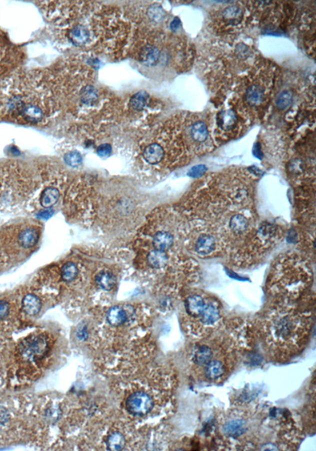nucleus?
<instances>
[{
    "instance_id": "obj_1",
    "label": "nucleus",
    "mask_w": 316,
    "mask_h": 451,
    "mask_svg": "<svg viewBox=\"0 0 316 451\" xmlns=\"http://www.w3.org/2000/svg\"><path fill=\"white\" fill-rule=\"evenodd\" d=\"M298 320L295 317L284 316L275 321L274 325L271 326V334L275 340L282 342H292L295 338L300 337L304 333V327H298Z\"/></svg>"
},
{
    "instance_id": "obj_2",
    "label": "nucleus",
    "mask_w": 316,
    "mask_h": 451,
    "mask_svg": "<svg viewBox=\"0 0 316 451\" xmlns=\"http://www.w3.org/2000/svg\"><path fill=\"white\" fill-rule=\"evenodd\" d=\"M154 407V400L148 393L138 391L128 396L126 408L129 413L136 416L147 415Z\"/></svg>"
},
{
    "instance_id": "obj_3",
    "label": "nucleus",
    "mask_w": 316,
    "mask_h": 451,
    "mask_svg": "<svg viewBox=\"0 0 316 451\" xmlns=\"http://www.w3.org/2000/svg\"><path fill=\"white\" fill-rule=\"evenodd\" d=\"M48 347L47 338L42 335L35 336L30 340H26L19 345V353L26 360L43 356Z\"/></svg>"
},
{
    "instance_id": "obj_4",
    "label": "nucleus",
    "mask_w": 316,
    "mask_h": 451,
    "mask_svg": "<svg viewBox=\"0 0 316 451\" xmlns=\"http://www.w3.org/2000/svg\"><path fill=\"white\" fill-rule=\"evenodd\" d=\"M160 50L155 46L147 45L142 49L140 53V61L142 65L152 67L158 64L160 59Z\"/></svg>"
},
{
    "instance_id": "obj_5",
    "label": "nucleus",
    "mask_w": 316,
    "mask_h": 451,
    "mask_svg": "<svg viewBox=\"0 0 316 451\" xmlns=\"http://www.w3.org/2000/svg\"><path fill=\"white\" fill-rule=\"evenodd\" d=\"M164 151L160 144H152L147 146L143 152V157L150 164H158L163 159Z\"/></svg>"
},
{
    "instance_id": "obj_6",
    "label": "nucleus",
    "mask_w": 316,
    "mask_h": 451,
    "mask_svg": "<svg viewBox=\"0 0 316 451\" xmlns=\"http://www.w3.org/2000/svg\"><path fill=\"white\" fill-rule=\"evenodd\" d=\"M106 317L108 322L110 323V325L118 327L126 322L128 315L126 310L120 306H113L108 311Z\"/></svg>"
},
{
    "instance_id": "obj_7",
    "label": "nucleus",
    "mask_w": 316,
    "mask_h": 451,
    "mask_svg": "<svg viewBox=\"0 0 316 451\" xmlns=\"http://www.w3.org/2000/svg\"><path fill=\"white\" fill-rule=\"evenodd\" d=\"M39 234L35 229L28 228L23 230L18 236V242L24 249H30L38 243Z\"/></svg>"
},
{
    "instance_id": "obj_8",
    "label": "nucleus",
    "mask_w": 316,
    "mask_h": 451,
    "mask_svg": "<svg viewBox=\"0 0 316 451\" xmlns=\"http://www.w3.org/2000/svg\"><path fill=\"white\" fill-rule=\"evenodd\" d=\"M206 304L200 295H192L186 299L185 303L186 312L193 317H200Z\"/></svg>"
},
{
    "instance_id": "obj_9",
    "label": "nucleus",
    "mask_w": 316,
    "mask_h": 451,
    "mask_svg": "<svg viewBox=\"0 0 316 451\" xmlns=\"http://www.w3.org/2000/svg\"><path fill=\"white\" fill-rule=\"evenodd\" d=\"M22 310L28 315H36L42 310L40 299L32 294L26 295L22 300Z\"/></svg>"
},
{
    "instance_id": "obj_10",
    "label": "nucleus",
    "mask_w": 316,
    "mask_h": 451,
    "mask_svg": "<svg viewBox=\"0 0 316 451\" xmlns=\"http://www.w3.org/2000/svg\"><path fill=\"white\" fill-rule=\"evenodd\" d=\"M20 115L23 119L31 122V123H38L43 119L44 114L42 109L36 105L26 104L22 110Z\"/></svg>"
},
{
    "instance_id": "obj_11",
    "label": "nucleus",
    "mask_w": 316,
    "mask_h": 451,
    "mask_svg": "<svg viewBox=\"0 0 316 451\" xmlns=\"http://www.w3.org/2000/svg\"><path fill=\"white\" fill-rule=\"evenodd\" d=\"M216 242L213 237L209 234H202L198 238L196 244V249L198 253L201 255H208L214 250Z\"/></svg>"
},
{
    "instance_id": "obj_12",
    "label": "nucleus",
    "mask_w": 316,
    "mask_h": 451,
    "mask_svg": "<svg viewBox=\"0 0 316 451\" xmlns=\"http://www.w3.org/2000/svg\"><path fill=\"white\" fill-rule=\"evenodd\" d=\"M174 236L170 233L160 231L155 234L152 239V245L155 249L164 251L170 249L174 244Z\"/></svg>"
},
{
    "instance_id": "obj_13",
    "label": "nucleus",
    "mask_w": 316,
    "mask_h": 451,
    "mask_svg": "<svg viewBox=\"0 0 316 451\" xmlns=\"http://www.w3.org/2000/svg\"><path fill=\"white\" fill-rule=\"evenodd\" d=\"M60 197V191L56 188H46L42 192L40 201V204L44 208H50L52 206L56 204Z\"/></svg>"
},
{
    "instance_id": "obj_14",
    "label": "nucleus",
    "mask_w": 316,
    "mask_h": 451,
    "mask_svg": "<svg viewBox=\"0 0 316 451\" xmlns=\"http://www.w3.org/2000/svg\"><path fill=\"white\" fill-rule=\"evenodd\" d=\"M200 317H201L202 322L204 323V325H214L220 318V311L218 308L213 304L206 305V307L204 308V311L202 312Z\"/></svg>"
},
{
    "instance_id": "obj_15",
    "label": "nucleus",
    "mask_w": 316,
    "mask_h": 451,
    "mask_svg": "<svg viewBox=\"0 0 316 451\" xmlns=\"http://www.w3.org/2000/svg\"><path fill=\"white\" fill-rule=\"evenodd\" d=\"M168 257L166 252L160 250H152L147 256V262L154 268H164L167 264Z\"/></svg>"
},
{
    "instance_id": "obj_16",
    "label": "nucleus",
    "mask_w": 316,
    "mask_h": 451,
    "mask_svg": "<svg viewBox=\"0 0 316 451\" xmlns=\"http://www.w3.org/2000/svg\"><path fill=\"white\" fill-rule=\"evenodd\" d=\"M96 283L104 291H111L116 284V278L112 272L103 271L96 276Z\"/></svg>"
},
{
    "instance_id": "obj_17",
    "label": "nucleus",
    "mask_w": 316,
    "mask_h": 451,
    "mask_svg": "<svg viewBox=\"0 0 316 451\" xmlns=\"http://www.w3.org/2000/svg\"><path fill=\"white\" fill-rule=\"evenodd\" d=\"M224 431L226 434L234 437V438L240 437L241 434H244L246 431L245 423L240 419L230 421L224 425Z\"/></svg>"
},
{
    "instance_id": "obj_18",
    "label": "nucleus",
    "mask_w": 316,
    "mask_h": 451,
    "mask_svg": "<svg viewBox=\"0 0 316 451\" xmlns=\"http://www.w3.org/2000/svg\"><path fill=\"white\" fill-rule=\"evenodd\" d=\"M90 34L86 28L83 26H77L70 31V41L76 46L85 45L88 42Z\"/></svg>"
},
{
    "instance_id": "obj_19",
    "label": "nucleus",
    "mask_w": 316,
    "mask_h": 451,
    "mask_svg": "<svg viewBox=\"0 0 316 451\" xmlns=\"http://www.w3.org/2000/svg\"><path fill=\"white\" fill-rule=\"evenodd\" d=\"M224 373V366L220 361L211 360L206 365L205 375L209 379H216L222 377Z\"/></svg>"
},
{
    "instance_id": "obj_20",
    "label": "nucleus",
    "mask_w": 316,
    "mask_h": 451,
    "mask_svg": "<svg viewBox=\"0 0 316 451\" xmlns=\"http://www.w3.org/2000/svg\"><path fill=\"white\" fill-rule=\"evenodd\" d=\"M237 118L235 113L232 110H227V111L222 112L218 118V122L219 126L222 129L226 131L231 130L234 129L236 123Z\"/></svg>"
},
{
    "instance_id": "obj_21",
    "label": "nucleus",
    "mask_w": 316,
    "mask_h": 451,
    "mask_svg": "<svg viewBox=\"0 0 316 451\" xmlns=\"http://www.w3.org/2000/svg\"><path fill=\"white\" fill-rule=\"evenodd\" d=\"M190 136L194 141L198 143L206 141L209 136V132L206 125L202 121H198L194 123L190 129Z\"/></svg>"
},
{
    "instance_id": "obj_22",
    "label": "nucleus",
    "mask_w": 316,
    "mask_h": 451,
    "mask_svg": "<svg viewBox=\"0 0 316 451\" xmlns=\"http://www.w3.org/2000/svg\"><path fill=\"white\" fill-rule=\"evenodd\" d=\"M264 90L258 86H252L246 91V102L250 106H258L264 100Z\"/></svg>"
},
{
    "instance_id": "obj_23",
    "label": "nucleus",
    "mask_w": 316,
    "mask_h": 451,
    "mask_svg": "<svg viewBox=\"0 0 316 451\" xmlns=\"http://www.w3.org/2000/svg\"><path fill=\"white\" fill-rule=\"evenodd\" d=\"M213 358V351L210 347L206 345H202L198 347L194 354V362L196 364L204 366L210 362Z\"/></svg>"
},
{
    "instance_id": "obj_24",
    "label": "nucleus",
    "mask_w": 316,
    "mask_h": 451,
    "mask_svg": "<svg viewBox=\"0 0 316 451\" xmlns=\"http://www.w3.org/2000/svg\"><path fill=\"white\" fill-rule=\"evenodd\" d=\"M106 445H107L108 450H121L124 448L125 445H126L124 436L120 432L112 433L107 438Z\"/></svg>"
},
{
    "instance_id": "obj_25",
    "label": "nucleus",
    "mask_w": 316,
    "mask_h": 451,
    "mask_svg": "<svg viewBox=\"0 0 316 451\" xmlns=\"http://www.w3.org/2000/svg\"><path fill=\"white\" fill-rule=\"evenodd\" d=\"M149 95L146 91H140L132 96L130 101V107L136 111H141L146 106Z\"/></svg>"
},
{
    "instance_id": "obj_26",
    "label": "nucleus",
    "mask_w": 316,
    "mask_h": 451,
    "mask_svg": "<svg viewBox=\"0 0 316 451\" xmlns=\"http://www.w3.org/2000/svg\"><path fill=\"white\" fill-rule=\"evenodd\" d=\"M78 274V268L76 264L72 262L66 263L61 268V277L65 282H72L76 279Z\"/></svg>"
},
{
    "instance_id": "obj_27",
    "label": "nucleus",
    "mask_w": 316,
    "mask_h": 451,
    "mask_svg": "<svg viewBox=\"0 0 316 451\" xmlns=\"http://www.w3.org/2000/svg\"><path fill=\"white\" fill-rule=\"evenodd\" d=\"M230 226L234 232H244L248 227V222L243 215H236L230 219Z\"/></svg>"
},
{
    "instance_id": "obj_28",
    "label": "nucleus",
    "mask_w": 316,
    "mask_h": 451,
    "mask_svg": "<svg viewBox=\"0 0 316 451\" xmlns=\"http://www.w3.org/2000/svg\"><path fill=\"white\" fill-rule=\"evenodd\" d=\"M98 99V91L92 86H87L82 90L81 100L84 104H94Z\"/></svg>"
},
{
    "instance_id": "obj_29",
    "label": "nucleus",
    "mask_w": 316,
    "mask_h": 451,
    "mask_svg": "<svg viewBox=\"0 0 316 451\" xmlns=\"http://www.w3.org/2000/svg\"><path fill=\"white\" fill-rule=\"evenodd\" d=\"M292 102V93L290 91H284V92L280 93L276 99V107L278 108L279 110H284L291 106Z\"/></svg>"
},
{
    "instance_id": "obj_30",
    "label": "nucleus",
    "mask_w": 316,
    "mask_h": 451,
    "mask_svg": "<svg viewBox=\"0 0 316 451\" xmlns=\"http://www.w3.org/2000/svg\"><path fill=\"white\" fill-rule=\"evenodd\" d=\"M64 160L66 162V164L72 167H78L82 163V158L81 155L76 151H70L66 154L64 156Z\"/></svg>"
},
{
    "instance_id": "obj_31",
    "label": "nucleus",
    "mask_w": 316,
    "mask_h": 451,
    "mask_svg": "<svg viewBox=\"0 0 316 451\" xmlns=\"http://www.w3.org/2000/svg\"><path fill=\"white\" fill-rule=\"evenodd\" d=\"M166 16L164 9L159 5H154L149 10V16L155 21H160Z\"/></svg>"
},
{
    "instance_id": "obj_32",
    "label": "nucleus",
    "mask_w": 316,
    "mask_h": 451,
    "mask_svg": "<svg viewBox=\"0 0 316 451\" xmlns=\"http://www.w3.org/2000/svg\"><path fill=\"white\" fill-rule=\"evenodd\" d=\"M10 311V303L5 300H0V321L8 318Z\"/></svg>"
},
{
    "instance_id": "obj_33",
    "label": "nucleus",
    "mask_w": 316,
    "mask_h": 451,
    "mask_svg": "<svg viewBox=\"0 0 316 451\" xmlns=\"http://www.w3.org/2000/svg\"><path fill=\"white\" fill-rule=\"evenodd\" d=\"M224 18L228 19H234L240 16V9L236 6H232L224 10Z\"/></svg>"
},
{
    "instance_id": "obj_34",
    "label": "nucleus",
    "mask_w": 316,
    "mask_h": 451,
    "mask_svg": "<svg viewBox=\"0 0 316 451\" xmlns=\"http://www.w3.org/2000/svg\"><path fill=\"white\" fill-rule=\"evenodd\" d=\"M206 170V167L204 165H198L190 169L188 172V175L192 178H198V177L204 175Z\"/></svg>"
},
{
    "instance_id": "obj_35",
    "label": "nucleus",
    "mask_w": 316,
    "mask_h": 451,
    "mask_svg": "<svg viewBox=\"0 0 316 451\" xmlns=\"http://www.w3.org/2000/svg\"><path fill=\"white\" fill-rule=\"evenodd\" d=\"M112 151V149L111 145L108 144H104L98 147L96 152H98L99 156L102 157V158H107V157L111 155Z\"/></svg>"
},
{
    "instance_id": "obj_36",
    "label": "nucleus",
    "mask_w": 316,
    "mask_h": 451,
    "mask_svg": "<svg viewBox=\"0 0 316 451\" xmlns=\"http://www.w3.org/2000/svg\"><path fill=\"white\" fill-rule=\"evenodd\" d=\"M274 231V230L273 227H271L270 225H269V226L262 227L261 229H260V233L262 237L269 238L270 236L273 234Z\"/></svg>"
},
{
    "instance_id": "obj_37",
    "label": "nucleus",
    "mask_w": 316,
    "mask_h": 451,
    "mask_svg": "<svg viewBox=\"0 0 316 451\" xmlns=\"http://www.w3.org/2000/svg\"><path fill=\"white\" fill-rule=\"evenodd\" d=\"M180 27L181 22L179 18H175L174 19V21L172 22L171 25H170V27L174 31H177Z\"/></svg>"
},
{
    "instance_id": "obj_38",
    "label": "nucleus",
    "mask_w": 316,
    "mask_h": 451,
    "mask_svg": "<svg viewBox=\"0 0 316 451\" xmlns=\"http://www.w3.org/2000/svg\"><path fill=\"white\" fill-rule=\"evenodd\" d=\"M52 214V213L51 211H49V210H48V211H44V212H40V213L39 214V217L43 218V219H48V218L51 216Z\"/></svg>"
}]
</instances>
